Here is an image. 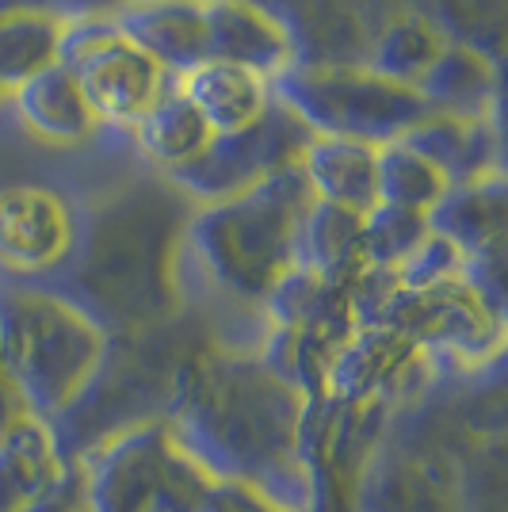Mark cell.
<instances>
[{
    "instance_id": "1",
    "label": "cell",
    "mask_w": 508,
    "mask_h": 512,
    "mask_svg": "<svg viewBox=\"0 0 508 512\" xmlns=\"http://www.w3.org/2000/svg\"><path fill=\"white\" fill-rule=\"evenodd\" d=\"M176 451L214 482H237L283 512H310L314 478L302 463L306 394L260 356L207 348L188 367L165 417Z\"/></svg>"
},
{
    "instance_id": "2",
    "label": "cell",
    "mask_w": 508,
    "mask_h": 512,
    "mask_svg": "<svg viewBox=\"0 0 508 512\" xmlns=\"http://www.w3.org/2000/svg\"><path fill=\"white\" fill-rule=\"evenodd\" d=\"M195 211L169 180H134L77 218L65 264L35 283L85 314L104 337L138 333L180 314V249Z\"/></svg>"
},
{
    "instance_id": "3",
    "label": "cell",
    "mask_w": 508,
    "mask_h": 512,
    "mask_svg": "<svg viewBox=\"0 0 508 512\" xmlns=\"http://www.w3.org/2000/svg\"><path fill=\"white\" fill-rule=\"evenodd\" d=\"M207 333L188 314L138 333L107 337L100 360L69 406L46 421L50 444L65 467H81L96 448L130 428L161 425L188 367L207 352Z\"/></svg>"
},
{
    "instance_id": "4",
    "label": "cell",
    "mask_w": 508,
    "mask_h": 512,
    "mask_svg": "<svg viewBox=\"0 0 508 512\" xmlns=\"http://www.w3.org/2000/svg\"><path fill=\"white\" fill-rule=\"evenodd\" d=\"M310 203L314 195L291 165L230 199L195 203L184 245L226 299L264 306L283 272L295 268L298 222Z\"/></svg>"
},
{
    "instance_id": "5",
    "label": "cell",
    "mask_w": 508,
    "mask_h": 512,
    "mask_svg": "<svg viewBox=\"0 0 508 512\" xmlns=\"http://www.w3.org/2000/svg\"><path fill=\"white\" fill-rule=\"evenodd\" d=\"M107 337L35 283H0V363L35 421L58 417L85 386Z\"/></svg>"
},
{
    "instance_id": "6",
    "label": "cell",
    "mask_w": 508,
    "mask_h": 512,
    "mask_svg": "<svg viewBox=\"0 0 508 512\" xmlns=\"http://www.w3.org/2000/svg\"><path fill=\"white\" fill-rule=\"evenodd\" d=\"M272 96L310 134L352 138L375 150L405 138L421 119L436 115L417 88L390 81L371 65L295 62L272 77Z\"/></svg>"
},
{
    "instance_id": "7",
    "label": "cell",
    "mask_w": 508,
    "mask_h": 512,
    "mask_svg": "<svg viewBox=\"0 0 508 512\" xmlns=\"http://www.w3.org/2000/svg\"><path fill=\"white\" fill-rule=\"evenodd\" d=\"M310 138L314 134L279 100H272L260 123H253L249 130H237V134H214L207 150L165 180L188 195L191 203L230 199V195L260 184V180H268L272 172L298 165Z\"/></svg>"
},
{
    "instance_id": "8",
    "label": "cell",
    "mask_w": 508,
    "mask_h": 512,
    "mask_svg": "<svg viewBox=\"0 0 508 512\" xmlns=\"http://www.w3.org/2000/svg\"><path fill=\"white\" fill-rule=\"evenodd\" d=\"M77 237V214L54 188H0V272L8 283H43L65 264Z\"/></svg>"
},
{
    "instance_id": "9",
    "label": "cell",
    "mask_w": 508,
    "mask_h": 512,
    "mask_svg": "<svg viewBox=\"0 0 508 512\" xmlns=\"http://www.w3.org/2000/svg\"><path fill=\"white\" fill-rule=\"evenodd\" d=\"M62 65L73 73L92 119L111 127L134 130V123L172 88L169 73L130 46L115 27L85 50L69 54Z\"/></svg>"
},
{
    "instance_id": "10",
    "label": "cell",
    "mask_w": 508,
    "mask_h": 512,
    "mask_svg": "<svg viewBox=\"0 0 508 512\" xmlns=\"http://www.w3.org/2000/svg\"><path fill=\"white\" fill-rule=\"evenodd\" d=\"M169 459L172 436L165 421L107 440L81 463L85 512H149Z\"/></svg>"
},
{
    "instance_id": "11",
    "label": "cell",
    "mask_w": 508,
    "mask_h": 512,
    "mask_svg": "<svg viewBox=\"0 0 508 512\" xmlns=\"http://www.w3.org/2000/svg\"><path fill=\"white\" fill-rule=\"evenodd\" d=\"M203 23L211 62L241 65L268 81L298 62L291 31L256 0H203Z\"/></svg>"
},
{
    "instance_id": "12",
    "label": "cell",
    "mask_w": 508,
    "mask_h": 512,
    "mask_svg": "<svg viewBox=\"0 0 508 512\" xmlns=\"http://www.w3.org/2000/svg\"><path fill=\"white\" fill-rule=\"evenodd\" d=\"M111 23L165 73L184 77L199 62H207L203 0H130L111 16Z\"/></svg>"
},
{
    "instance_id": "13",
    "label": "cell",
    "mask_w": 508,
    "mask_h": 512,
    "mask_svg": "<svg viewBox=\"0 0 508 512\" xmlns=\"http://www.w3.org/2000/svg\"><path fill=\"white\" fill-rule=\"evenodd\" d=\"M505 203L508 188L497 169L466 184H447L444 195L424 211V222L428 234L447 241L466 260L489 249H505Z\"/></svg>"
},
{
    "instance_id": "14",
    "label": "cell",
    "mask_w": 508,
    "mask_h": 512,
    "mask_svg": "<svg viewBox=\"0 0 508 512\" xmlns=\"http://www.w3.org/2000/svg\"><path fill=\"white\" fill-rule=\"evenodd\" d=\"M180 92L188 96L211 134H237L264 119L272 107V81L253 69H241L230 62H199L191 73L180 77Z\"/></svg>"
},
{
    "instance_id": "15",
    "label": "cell",
    "mask_w": 508,
    "mask_h": 512,
    "mask_svg": "<svg viewBox=\"0 0 508 512\" xmlns=\"http://www.w3.org/2000/svg\"><path fill=\"white\" fill-rule=\"evenodd\" d=\"M444 176L447 184H466L497 172V127L489 119H463V115H428L402 138Z\"/></svg>"
},
{
    "instance_id": "16",
    "label": "cell",
    "mask_w": 508,
    "mask_h": 512,
    "mask_svg": "<svg viewBox=\"0 0 508 512\" xmlns=\"http://www.w3.org/2000/svg\"><path fill=\"white\" fill-rule=\"evenodd\" d=\"M298 172L306 188L321 203L367 214L375 199V146L352 138H321L314 134L298 157Z\"/></svg>"
},
{
    "instance_id": "17",
    "label": "cell",
    "mask_w": 508,
    "mask_h": 512,
    "mask_svg": "<svg viewBox=\"0 0 508 512\" xmlns=\"http://www.w3.org/2000/svg\"><path fill=\"white\" fill-rule=\"evenodd\" d=\"M413 88L436 115L489 119V111L497 104V69L482 50L466 43H447Z\"/></svg>"
},
{
    "instance_id": "18",
    "label": "cell",
    "mask_w": 508,
    "mask_h": 512,
    "mask_svg": "<svg viewBox=\"0 0 508 512\" xmlns=\"http://www.w3.org/2000/svg\"><path fill=\"white\" fill-rule=\"evenodd\" d=\"M12 104H16V115H20L23 127L46 138V142H65V146L88 142L100 127L92 119L73 73L62 62H54L50 69L35 73L31 81H23L12 92Z\"/></svg>"
},
{
    "instance_id": "19",
    "label": "cell",
    "mask_w": 508,
    "mask_h": 512,
    "mask_svg": "<svg viewBox=\"0 0 508 512\" xmlns=\"http://www.w3.org/2000/svg\"><path fill=\"white\" fill-rule=\"evenodd\" d=\"M360 226H363V214L314 199L306 207V214H302V222H298L295 268L348 287L363 272Z\"/></svg>"
},
{
    "instance_id": "20",
    "label": "cell",
    "mask_w": 508,
    "mask_h": 512,
    "mask_svg": "<svg viewBox=\"0 0 508 512\" xmlns=\"http://www.w3.org/2000/svg\"><path fill=\"white\" fill-rule=\"evenodd\" d=\"M211 138H214L211 127L203 123V115L195 111V104H191L176 85L134 123V142H138V150L146 153L149 161L165 172V176L191 165L199 153L207 150Z\"/></svg>"
},
{
    "instance_id": "21",
    "label": "cell",
    "mask_w": 508,
    "mask_h": 512,
    "mask_svg": "<svg viewBox=\"0 0 508 512\" xmlns=\"http://www.w3.org/2000/svg\"><path fill=\"white\" fill-rule=\"evenodd\" d=\"M65 463L50 444L43 421H23L0 440V512H23L39 501L58 478Z\"/></svg>"
},
{
    "instance_id": "22",
    "label": "cell",
    "mask_w": 508,
    "mask_h": 512,
    "mask_svg": "<svg viewBox=\"0 0 508 512\" xmlns=\"http://www.w3.org/2000/svg\"><path fill=\"white\" fill-rule=\"evenodd\" d=\"M65 20L43 8L0 12V92H16L23 81L43 73L62 54Z\"/></svg>"
},
{
    "instance_id": "23",
    "label": "cell",
    "mask_w": 508,
    "mask_h": 512,
    "mask_svg": "<svg viewBox=\"0 0 508 512\" xmlns=\"http://www.w3.org/2000/svg\"><path fill=\"white\" fill-rule=\"evenodd\" d=\"M447 180L432 169L417 150H409L402 138L375 150V199L386 207L424 214L440 195Z\"/></svg>"
},
{
    "instance_id": "24",
    "label": "cell",
    "mask_w": 508,
    "mask_h": 512,
    "mask_svg": "<svg viewBox=\"0 0 508 512\" xmlns=\"http://www.w3.org/2000/svg\"><path fill=\"white\" fill-rule=\"evenodd\" d=\"M428 237V222L417 211L375 203L363 214L360 226V260L371 272H398L409 256L417 253Z\"/></svg>"
},
{
    "instance_id": "25",
    "label": "cell",
    "mask_w": 508,
    "mask_h": 512,
    "mask_svg": "<svg viewBox=\"0 0 508 512\" xmlns=\"http://www.w3.org/2000/svg\"><path fill=\"white\" fill-rule=\"evenodd\" d=\"M444 46L447 39L424 16H402V20H394L382 31V39L375 43V54H371V69L390 77V81L417 85L424 77V69L440 58Z\"/></svg>"
},
{
    "instance_id": "26",
    "label": "cell",
    "mask_w": 508,
    "mask_h": 512,
    "mask_svg": "<svg viewBox=\"0 0 508 512\" xmlns=\"http://www.w3.org/2000/svg\"><path fill=\"white\" fill-rule=\"evenodd\" d=\"M211 474L203 467H195L184 451H176L172 444V459L161 482H157V493H153V505L149 512H199L203 497L211 490Z\"/></svg>"
},
{
    "instance_id": "27",
    "label": "cell",
    "mask_w": 508,
    "mask_h": 512,
    "mask_svg": "<svg viewBox=\"0 0 508 512\" xmlns=\"http://www.w3.org/2000/svg\"><path fill=\"white\" fill-rule=\"evenodd\" d=\"M199 512H283L276 509L268 497H260L249 486H237V482H211V490L203 497Z\"/></svg>"
},
{
    "instance_id": "28",
    "label": "cell",
    "mask_w": 508,
    "mask_h": 512,
    "mask_svg": "<svg viewBox=\"0 0 508 512\" xmlns=\"http://www.w3.org/2000/svg\"><path fill=\"white\" fill-rule=\"evenodd\" d=\"M23 512H85V482H81V467H65L62 478H58L39 501H31Z\"/></svg>"
},
{
    "instance_id": "29",
    "label": "cell",
    "mask_w": 508,
    "mask_h": 512,
    "mask_svg": "<svg viewBox=\"0 0 508 512\" xmlns=\"http://www.w3.org/2000/svg\"><path fill=\"white\" fill-rule=\"evenodd\" d=\"M23 421H31V413L23 406L20 390L12 383V375L4 371V363H0V440L12 432V428H20Z\"/></svg>"
},
{
    "instance_id": "30",
    "label": "cell",
    "mask_w": 508,
    "mask_h": 512,
    "mask_svg": "<svg viewBox=\"0 0 508 512\" xmlns=\"http://www.w3.org/2000/svg\"><path fill=\"white\" fill-rule=\"evenodd\" d=\"M0 96H4V92H0Z\"/></svg>"
}]
</instances>
